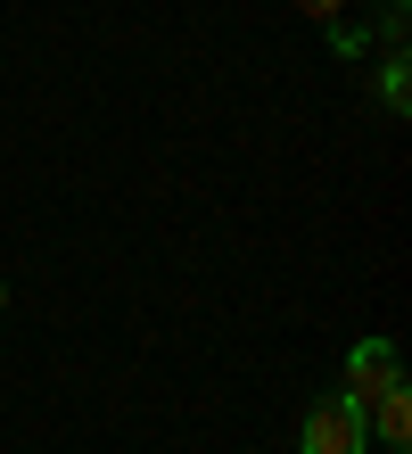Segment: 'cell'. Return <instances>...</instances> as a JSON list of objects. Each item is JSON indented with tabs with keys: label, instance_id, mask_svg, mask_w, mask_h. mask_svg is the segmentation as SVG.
Wrapping results in <instances>:
<instances>
[{
	"label": "cell",
	"instance_id": "6da1fadb",
	"mask_svg": "<svg viewBox=\"0 0 412 454\" xmlns=\"http://www.w3.org/2000/svg\"><path fill=\"white\" fill-rule=\"evenodd\" d=\"M306 454H363L371 438H363V405H354V396L338 388V396H314L306 405Z\"/></svg>",
	"mask_w": 412,
	"mask_h": 454
},
{
	"label": "cell",
	"instance_id": "7a4b0ae2",
	"mask_svg": "<svg viewBox=\"0 0 412 454\" xmlns=\"http://www.w3.org/2000/svg\"><path fill=\"white\" fill-rule=\"evenodd\" d=\"M396 380H404L396 339H379V331H371V339H354V347H346V396H354V405H371V396H379V388H396Z\"/></svg>",
	"mask_w": 412,
	"mask_h": 454
},
{
	"label": "cell",
	"instance_id": "3957f363",
	"mask_svg": "<svg viewBox=\"0 0 412 454\" xmlns=\"http://www.w3.org/2000/svg\"><path fill=\"white\" fill-rule=\"evenodd\" d=\"M371 430L388 438V446H404V438H412V388H404V380L371 396Z\"/></svg>",
	"mask_w": 412,
	"mask_h": 454
},
{
	"label": "cell",
	"instance_id": "277c9868",
	"mask_svg": "<svg viewBox=\"0 0 412 454\" xmlns=\"http://www.w3.org/2000/svg\"><path fill=\"white\" fill-rule=\"evenodd\" d=\"M379 91H388V108H396V116L412 108V74H404V50H388V67H379Z\"/></svg>",
	"mask_w": 412,
	"mask_h": 454
},
{
	"label": "cell",
	"instance_id": "5b68a950",
	"mask_svg": "<svg viewBox=\"0 0 412 454\" xmlns=\"http://www.w3.org/2000/svg\"><path fill=\"white\" fill-rule=\"evenodd\" d=\"M297 9H306L314 25H338V0H297Z\"/></svg>",
	"mask_w": 412,
	"mask_h": 454
},
{
	"label": "cell",
	"instance_id": "8992f818",
	"mask_svg": "<svg viewBox=\"0 0 412 454\" xmlns=\"http://www.w3.org/2000/svg\"><path fill=\"white\" fill-rule=\"evenodd\" d=\"M0 306H9V281H0Z\"/></svg>",
	"mask_w": 412,
	"mask_h": 454
}]
</instances>
